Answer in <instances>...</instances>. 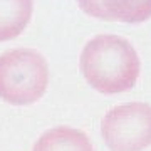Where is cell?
Returning a JSON list of instances; mask_svg holds the SVG:
<instances>
[{"instance_id": "cell-2", "label": "cell", "mask_w": 151, "mask_h": 151, "mask_svg": "<svg viewBox=\"0 0 151 151\" xmlns=\"http://www.w3.org/2000/svg\"><path fill=\"white\" fill-rule=\"evenodd\" d=\"M49 64L34 49H12L0 54V99L12 106L39 101L49 86Z\"/></svg>"}, {"instance_id": "cell-4", "label": "cell", "mask_w": 151, "mask_h": 151, "mask_svg": "<svg viewBox=\"0 0 151 151\" xmlns=\"http://www.w3.org/2000/svg\"><path fill=\"white\" fill-rule=\"evenodd\" d=\"M81 10L99 20L141 24L151 19V0H77Z\"/></svg>"}, {"instance_id": "cell-1", "label": "cell", "mask_w": 151, "mask_h": 151, "mask_svg": "<svg viewBox=\"0 0 151 151\" xmlns=\"http://www.w3.org/2000/svg\"><path fill=\"white\" fill-rule=\"evenodd\" d=\"M79 69L97 92L119 94L134 87L141 60L128 39L116 34H99L86 42L79 57Z\"/></svg>"}, {"instance_id": "cell-6", "label": "cell", "mask_w": 151, "mask_h": 151, "mask_svg": "<svg viewBox=\"0 0 151 151\" xmlns=\"http://www.w3.org/2000/svg\"><path fill=\"white\" fill-rule=\"evenodd\" d=\"M34 0H0V42L19 37L30 22Z\"/></svg>"}, {"instance_id": "cell-3", "label": "cell", "mask_w": 151, "mask_h": 151, "mask_svg": "<svg viewBox=\"0 0 151 151\" xmlns=\"http://www.w3.org/2000/svg\"><path fill=\"white\" fill-rule=\"evenodd\" d=\"M101 136L111 151H143L151 146V104L114 106L101 119Z\"/></svg>"}, {"instance_id": "cell-5", "label": "cell", "mask_w": 151, "mask_h": 151, "mask_svg": "<svg viewBox=\"0 0 151 151\" xmlns=\"http://www.w3.org/2000/svg\"><path fill=\"white\" fill-rule=\"evenodd\" d=\"M32 151H94V146L84 131L57 126L45 131L35 141Z\"/></svg>"}]
</instances>
